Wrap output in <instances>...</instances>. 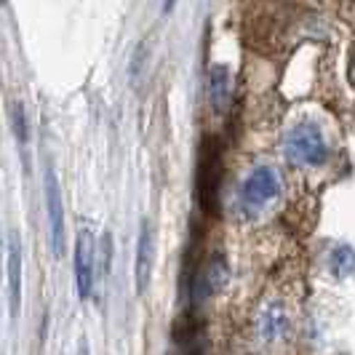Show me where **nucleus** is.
<instances>
[{
	"label": "nucleus",
	"instance_id": "nucleus-8",
	"mask_svg": "<svg viewBox=\"0 0 355 355\" xmlns=\"http://www.w3.org/2000/svg\"><path fill=\"white\" fill-rule=\"evenodd\" d=\"M153 259H155V243H153V230L144 222L139 232V246H137V291L144 294L153 275Z\"/></svg>",
	"mask_w": 355,
	"mask_h": 355
},
{
	"label": "nucleus",
	"instance_id": "nucleus-5",
	"mask_svg": "<svg viewBox=\"0 0 355 355\" xmlns=\"http://www.w3.org/2000/svg\"><path fill=\"white\" fill-rule=\"evenodd\" d=\"M46 209H49V225H51V249L56 257L64 251V214H62V190L53 168L46 174Z\"/></svg>",
	"mask_w": 355,
	"mask_h": 355
},
{
	"label": "nucleus",
	"instance_id": "nucleus-11",
	"mask_svg": "<svg viewBox=\"0 0 355 355\" xmlns=\"http://www.w3.org/2000/svg\"><path fill=\"white\" fill-rule=\"evenodd\" d=\"M355 270V254L347 246H339L334 251V272L337 275H347V272H353Z\"/></svg>",
	"mask_w": 355,
	"mask_h": 355
},
{
	"label": "nucleus",
	"instance_id": "nucleus-10",
	"mask_svg": "<svg viewBox=\"0 0 355 355\" xmlns=\"http://www.w3.org/2000/svg\"><path fill=\"white\" fill-rule=\"evenodd\" d=\"M209 94H211V105L216 112L227 110V105H230V72H227L225 64H216L211 70Z\"/></svg>",
	"mask_w": 355,
	"mask_h": 355
},
{
	"label": "nucleus",
	"instance_id": "nucleus-7",
	"mask_svg": "<svg viewBox=\"0 0 355 355\" xmlns=\"http://www.w3.org/2000/svg\"><path fill=\"white\" fill-rule=\"evenodd\" d=\"M257 331L265 342H281L288 334V315L278 302H270L259 310Z\"/></svg>",
	"mask_w": 355,
	"mask_h": 355
},
{
	"label": "nucleus",
	"instance_id": "nucleus-4",
	"mask_svg": "<svg viewBox=\"0 0 355 355\" xmlns=\"http://www.w3.org/2000/svg\"><path fill=\"white\" fill-rule=\"evenodd\" d=\"M94 272H96V249H94V235L89 230L78 232L75 243V281H78V294L89 300L94 291Z\"/></svg>",
	"mask_w": 355,
	"mask_h": 355
},
{
	"label": "nucleus",
	"instance_id": "nucleus-1",
	"mask_svg": "<svg viewBox=\"0 0 355 355\" xmlns=\"http://www.w3.org/2000/svg\"><path fill=\"white\" fill-rule=\"evenodd\" d=\"M284 153L297 166H320L329 158V144L315 123H300L286 134Z\"/></svg>",
	"mask_w": 355,
	"mask_h": 355
},
{
	"label": "nucleus",
	"instance_id": "nucleus-6",
	"mask_svg": "<svg viewBox=\"0 0 355 355\" xmlns=\"http://www.w3.org/2000/svg\"><path fill=\"white\" fill-rule=\"evenodd\" d=\"M227 278H230V270H227L225 257L214 254L211 259L206 262V267H203V272H198L196 284H193V297L200 300V302L209 300L211 294H216L222 286L227 284Z\"/></svg>",
	"mask_w": 355,
	"mask_h": 355
},
{
	"label": "nucleus",
	"instance_id": "nucleus-3",
	"mask_svg": "<svg viewBox=\"0 0 355 355\" xmlns=\"http://www.w3.org/2000/svg\"><path fill=\"white\" fill-rule=\"evenodd\" d=\"M281 193V179L275 174V168L270 166H259L249 174V179L241 187V200L249 209H262L270 200H275Z\"/></svg>",
	"mask_w": 355,
	"mask_h": 355
},
{
	"label": "nucleus",
	"instance_id": "nucleus-2",
	"mask_svg": "<svg viewBox=\"0 0 355 355\" xmlns=\"http://www.w3.org/2000/svg\"><path fill=\"white\" fill-rule=\"evenodd\" d=\"M219 182H222L219 144L214 139H206L200 147V158H198V203L206 214H216Z\"/></svg>",
	"mask_w": 355,
	"mask_h": 355
},
{
	"label": "nucleus",
	"instance_id": "nucleus-9",
	"mask_svg": "<svg viewBox=\"0 0 355 355\" xmlns=\"http://www.w3.org/2000/svg\"><path fill=\"white\" fill-rule=\"evenodd\" d=\"M8 300H11V315H17L21 300V251L17 235H11L8 243Z\"/></svg>",
	"mask_w": 355,
	"mask_h": 355
},
{
	"label": "nucleus",
	"instance_id": "nucleus-12",
	"mask_svg": "<svg viewBox=\"0 0 355 355\" xmlns=\"http://www.w3.org/2000/svg\"><path fill=\"white\" fill-rule=\"evenodd\" d=\"M11 118H14V131H17L19 144H27V139H30V131H27V118H24V107H21V105H14V110H11Z\"/></svg>",
	"mask_w": 355,
	"mask_h": 355
}]
</instances>
